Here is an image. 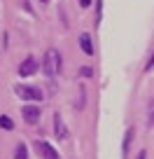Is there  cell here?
<instances>
[{
	"instance_id": "cell-13",
	"label": "cell",
	"mask_w": 154,
	"mask_h": 159,
	"mask_svg": "<svg viewBox=\"0 0 154 159\" xmlns=\"http://www.w3.org/2000/svg\"><path fill=\"white\" fill-rule=\"evenodd\" d=\"M80 73H82V77H91V75H94V70H91L89 66H84V68H80Z\"/></svg>"
},
{
	"instance_id": "cell-8",
	"label": "cell",
	"mask_w": 154,
	"mask_h": 159,
	"mask_svg": "<svg viewBox=\"0 0 154 159\" xmlns=\"http://www.w3.org/2000/svg\"><path fill=\"white\" fill-rule=\"evenodd\" d=\"M80 47H82V52H84L86 56L94 54V42H91V35L89 33H82L80 35Z\"/></svg>"
},
{
	"instance_id": "cell-14",
	"label": "cell",
	"mask_w": 154,
	"mask_h": 159,
	"mask_svg": "<svg viewBox=\"0 0 154 159\" xmlns=\"http://www.w3.org/2000/svg\"><path fill=\"white\" fill-rule=\"evenodd\" d=\"M152 66H154V52H152V54H149L147 63H145V73H147V70H152Z\"/></svg>"
},
{
	"instance_id": "cell-12",
	"label": "cell",
	"mask_w": 154,
	"mask_h": 159,
	"mask_svg": "<svg viewBox=\"0 0 154 159\" xmlns=\"http://www.w3.org/2000/svg\"><path fill=\"white\" fill-rule=\"evenodd\" d=\"M154 124V101H149L147 103V126Z\"/></svg>"
},
{
	"instance_id": "cell-6",
	"label": "cell",
	"mask_w": 154,
	"mask_h": 159,
	"mask_svg": "<svg viewBox=\"0 0 154 159\" xmlns=\"http://www.w3.org/2000/svg\"><path fill=\"white\" fill-rule=\"evenodd\" d=\"M54 136H56L59 140H65V138H68V129H65V122H63V117H61V112L54 115Z\"/></svg>"
},
{
	"instance_id": "cell-5",
	"label": "cell",
	"mask_w": 154,
	"mask_h": 159,
	"mask_svg": "<svg viewBox=\"0 0 154 159\" xmlns=\"http://www.w3.org/2000/svg\"><path fill=\"white\" fill-rule=\"evenodd\" d=\"M35 70H37V59H35V56H26V59L21 61V66H19V75L21 77L35 75Z\"/></svg>"
},
{
	"instance_id": "cell-11",
	"label": "cell",
	"mask_w": 154,
	"mask_h": 159,
	"mask_svg": "<svg viewBox=\"0 0 154 159\" xmlns=\"http://www.w3.org/2000/svg\"><path fill=\"white\" fill-rule=\"evenodd\" d=\"M100 16H103V0H96V19H94L96 28L100 26Z\"/></svg>"
},
{
	"instance_id": "cell-2",
	"label": "cell",
	"mask_w": 154,
	"mask_h": 159,
	"mask_svg": "<svg viewBox=\"0 0 154 159\" xmlns=\"http://www.w3.org/2000/svg\"><path fill=\"white\" fill-rule=\"evenodd\" d=\"M14 94L24 101H42V91L35 89V87H26V84H16L14 87Z\"/></svg>"
},
{
	"instance_id": "cell-4",
	"label": "cell",
	"mask_w": 154,
	"mask_h": 159,
	"mask_svg": "<svg viewBox=\"0 0 154 159\" xmlns=\"http://www.w3.org/2000/svg\"><path fill=\"white\" fill-rule=\"evenodd\" d=\"M21 115H24V122H26V124H37L40 117H42V112H40L37 105H24V108H21Z\"/></svg>"
},
{
	"instance_id": "cell-10",
	"label": "cell",
	"mask_w": 154,
	"mask_h": 159,
	"mask_svg": "<svg viewBox=\"0 0 154 159\" xmlns=\"http://www.w3.org/2000/svg\"><path fill=\"white\" fill-rule=\"evenodd\" d=\"M0 129H5V131H12L14 129V122H12L7 115H0Z\"/></svg>"
},
{
	"instance_id": "cell-17",
	"label": "cell",
	"mask_w": 154,
	"mask_h": 159,
	"mask_svg": "<svg viewBox=\"0 0 154 159\" xmlns=\"http://www.w3.org/2000/svg\"><path fill=\"white\" fill-rule=\"evenodd\" d=\"M40 2H49V0H40Z\"/></svg>"
},
{
	"instance_id": "cell-16",
	"label": "cell",
	"mask_w": 154,
	"mask_h": 159,
	"mask_svg": "<svg viewBox=\"0 0 154 159\" xmlns=\"http://www.w3.org/2000/svg\"><path fill=\"white\" fill-rule=\"evenodd\" d=\"M80 5H82V7H89V5H91V0H80Z\"/></svg>"
},
{
	"instance_id": "cell-9",
	"label": "cell",
	"mask_w": 154,
	"mask_h": 159,
	"mask_svg": "<svg viewBox=\"0 0 154 159\" xmlns=\"http://www.w3.org/2000/svg\"><path fill=\"white\" fill-rule=\"evenodd\" d=\"M14 159H28V148L24 143H19L14 148Z\"/></svg>"
},
{
	"instance_id": "cell-3",
	"label": "cell",
	"mask_w": 154,
	"mask_h": 159,
	"mask_svg": "<svg viewBox=\"0 0 154 159\" xmlns=\"http://www.w3.org/2000/svg\"><path fill=\"white\" fill-rule=\"evenodd\" d=\"M35 150L42 159H59V150H54V145L47 143V140H37L35 143Z\"/></svg>"
},
{
	"instance_id": "cell-1",
	"label": "cell",
	"mask_w": 154,
	"mask_h": 159,
	"mask_svg": "<svg viewBox=\"0 0 154 159\" xmlns=\"http://www.w3.org/2000/svg\"><path fill=\"white\" fill-rule=\"evenodd\" d=\"M42 73H45L49 80H54L56 75L61 73V54L56 49H47L45 52V59H42Z\"/></svg>"
},
{
	"instance_id": "cell-7",
	"label": "cell",
	"mask_w": 154,
	"mask_h": 159,
	"mask_svg": "<svg viewBox=\"0 0 154 159\" xmlns=\"http://www.w3.org/2000/svg\"><path fill=\"white\" fill-rule=\"evenodd\" d=\"M133 136H135V129H133V126H129V129H126V134H124V145H121V159H129V154H131V140H133Z\"/></svg>"
},
{
	"instance_id": "cell-15",
	"label": "cell",
	"mask_w": 154,
	"mask_h": 159,
	"mask_svg": "<svg viewBox=\"0 0 154 159\" xmlns=\"http://www.w3.org/2000/svg\"><path fill=\"white\" fill-rule=\"evenodd\" d=\"M135 159H147V152H145V150H140V152H138V157H135Z\"/></svg>"
}]
</instances>
